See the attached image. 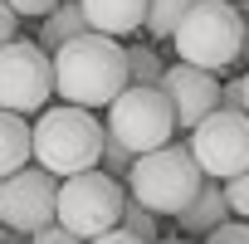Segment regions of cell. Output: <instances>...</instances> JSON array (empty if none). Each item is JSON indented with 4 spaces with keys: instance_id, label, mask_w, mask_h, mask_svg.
Instances as JSON below:
<instances>
[{
    "instance_id": "cell-16",
    "label": "cell",
    "mask_w": 249,
    "mask_h": 244,
    "mask_svg": "<svg viewBox=\"0 0 249 244\" xmlns=\"http://www.w3.org/2000/svg\"><path fill=\"white\" fill-rule=\"evenodd\" d=\"M161 73H166V64H161L157 44H127V83H137V88H157Z\"/></svg>"
},
{
    "instance_id": "cell-13",
    "label": "cell",
    "mask_w": 249,
    "mask_h": 244,
    "mask_svg": "<svg viewBox=\"0 0 249 244\" xmlns=\"http://www.w3.org/2000/svg\"><path fill=\"white\" fill-rule=\"evenodd\" d=\"M35 161V127L20 112H0V181Z\"/></svg>"
},
{
    "instance_id": "cell-28",
    "label": "cell",
    "mask_w": 249,
    "mask_h": 244,
    "mask_svg": "<svg viewBox=\"0 0 249 244\" xmlns=\"http://www.w3.org/2000/svg\"><path fill=\"white\" fill-rule=\"evenodd\" d=\"M244 112H249V73H244Z\"/></svg>"
},
{
    "instance_id": "cell-10",
    "label": "cell",
    "mask_w": 249,
    "mask_h": 244,
    "mask_svg": "<svg viewBox=\"0 0 249 244\" xmlns=\"http://www.w3.org/2000/svg\"><path fill=\"white\" fill-rule=\"evenodd\" d=\"M161 93L171 98L176 132H186V137L220 107V78L205 73V69H191V64H171V69L161 73Z\"/></svg>"
},
{
    "instance_id": "cell-4",
    "label": "cell",
    "mask_w": 249,
    "mask_h": 244,
    "mask_svg": "<svg viewBox=\"0 0 249 244\" xmlns=\"http://www.w3.org/2000/svg\"><path fill=\"white\" fill-rule=\"evenodd\" d=\"M122 181H127V195L137 205H147L152 215H181L205 186V176H200L186 142H166V147L137 157Z\"/></svg>"
},
{
    "instance_id": "cell-5",
    "label": "cell",
    "mask_w": 249,
    "mask_h": 244,
    "mask_svg": "<svg viewBox=\"0 0 249 244\" xmlns=\"http://www.w3.org/2000/svg\"><path fill=\"white\" fill-rule=\"evenodd\" d=\"M103 127L112 142H122L132 157H147L166 142H176V112H171V98L157 88H137L127 83L112 103H107V117H103Z\"/></svg>"
},
{
    "instance_id": "cell-3",
    "label": "cell",
    "mask_w": 249,
    "mask_h": 244,
    "mask_svg": "<svg viewBox=\"0 0 249 244\" xmlns=\"http://www.w3.org/2000/svg\"><path fill=\"white\" fill-rule=\"evenodd\" d=\"M171 49H176L181 64L220 78L234 59H244V15L230 0H196L191 15L171 35Z\"/></svg>"
},
{
    "instance_id": "cell-23",
    "label": "cell",
    "mask_w": 249,
    "mask_h": 244,
    "mask_svg": "<svg viewBox=\"0 0 249 244\" xmlns=\"http://www.w3.org/2000/svg\"><path fill=\"white\" fill-rule=\"evenodd\" d=\"M220 107H230V112H244V78H230V83H220Z\"/></svg>"
},
{
    "instance_id": "cell-12",
    "label": "cell",
    "mask_w": 249,
    "mask_h": 244,
    "mask_svg": "<svg viewBox=\"0 0 249 244\" xmlns=\"http://www.w3.org/2000/svg\"><path fill=\"white\" fill-rule=\"evenodd\" d=\"M225 220H230V205H225V186H220V181H210V176H205L200 195H196V200H191V205L176 215V225H181L191 239H205V234H210V229H220Z\"/></svg>"
},
{
    "instance_id": "cell-2",
    "label": "cell",
    "mask_w": 249,
    "mask_h": 244,
    "mask_svg": "<svg viewBox=\"0 0 249 244\" xmlns=\"http://www.w3.org/2000/svg\"><path fill=\"white\" fill-rule=\"evenodd\" d=\"M103 137H107V127L98 122V112L69 107V103H49L35 117V166H44L59 181L98 171Z\"/></svg>"
},
{
    "instance_id": "cell-20",
    "label": "cell",
    "mask_w": 249,
    "mask_h": 244,
    "mask_svg": "<svg viewBox=\"0 0 249 244\" xmlns=\"http://www.w3.org/2000/svg\"><path fill=\"white\" fill-rule=\"evenodd\" d=\"M200 244H249V225H244V220H225V225L210 229Z\"/></svg>"
},
{
    "instance_id": "cell-14",
    "label": "cell",
    "mask_w": 249,
    "mask_h": 244,
    "mask_svg": "<svg viewBox=\"0 0 249 244\" xmlns=\"http://www.w3.org/2000/svg\"><path fill=\"white\" fill-rule=\"evenodd\" d=\"M78 35H88V20H83V5H78V0H59V5L39 20V49L44 54H59L69 39H78Z\"/></svg>"
},
{
    "instance_id": "cell-8",
    "label": "cell",
    "mask_w": 249,
    "mask_h": 244,
    "mask_svg": "<svg viewBox=\"0 0 249 244\" xmlns=\"http://www.w3.org/2000/svg\"><path fill=\"white\" fill-rule=\"evenodd\" d=\"M200 176L210 181H234L249 171V112H230V107H215L200 127L186 137Z\"/></svg>"
},
{
    "instance_id": "cell-15",
    "label": "cell",
    "mask_w": 249,
    "mask_h": 244,
    "mask_svg": "<svg viewBox=\"0 0 249 244\" xmlns=\"http://www.w3.org/2000/svg\"><path fill=\"white\" fill-rule=\"evenodd\" d=\"M191 5H196V0H147V20H142V30L152 35V44H157V39H171L176 25L191 15Z\"/></svg>"
},
{
    "instance_id": "cell-11",
    "label": "cell",
    "mask_w": 249,
    "mask_h": 244,
    "mask_svg": "<svg viewBox=\"0 0 249 244\" xmlns=\"http://www.w3.org/2000/svg\"><path fill=\"white\" fill-rule=\"evenodd\" d=\"M78 5H83L88 30L107 35V39H127L147 20V0H78Z\"/></svg>"
},
{
    "instance_id": "cell-26",
    "label": "cell",
    "mask_w": 249,
    "mask_h": 244,
    "mask_svg": "<svg viewBox=\"0 0 249 244\" xmlns=\"http://www.w3.org/2000/svg\"><path fill=\"white\" fill-rule=\"evenodd\" d=\"M0 244H25V234H10V229H0Z\"/></svg>"
},
{
    "instance_id": "cell-6",
    "label": "cell",
    "mask_w": 249,
    "mask_h": 244,
    "mask_svg": "<svg viewBox=\"0 0 249 244\" xmlns=\"http://www.w3.org/2000/svg\"><path fill=\"white\" fill-rule=\"evenodd\" d=\"M122 200H127V191H122L117 176L107 171H83V176H69L59 181V205H54V225H64L73 239H98L107 229H117L122 220Z\"/></svg>"
},
{
    "instance_id": "cell-27",
    "label": "cell",
    "mask_w": 249,
    "mask_h": 244,
    "mask_svg": "<svg viewBox=\"0 0 249 244\" xmlns=\"http://www.w3.org/2000/svg\"><path fill=\"white\" fill-rule=\"evenodd\" d=\"M244 59H249V20H244Z\"/></svg>"
},
{
    "instance_id": "cell-21",
    "label": "cell",
    "mask_w": 249,
    "mask_h": 244,
    "mask_svg": "<svg viewBox=\"0 0 249 244\" xmlns=\"http://www.w3.org/2000/svg\"><path fill=\"white\" fill-rule=\"evenodd\" d=\"M5 5H10L20 20H44V15L59 5V0H5Z\"/></svg>"
},
{
    "instance_id": "cell-22",
    "label": "cell",
    "mask_w": 249,
    "mask_h": 244,
    "mask_svg": "<svg viewBox=\"0 0 249 244\" xmlns=\"http://www.w3.org/2000/svg\"><path fill=\"white\" fill-rule=\"evenodd\" d=\"M25 244H83V239H73L64 225H44V229H35Z\"/></svg>"
},
{
    "instance_id": "cell-1",
    "label": "cell",
    "mask_w": 249,
    "mask_h": 244,
    "mask_svg": "<svg viewBox=\"0 0 249 244\" xmlns=\"http://www.w3.org/2000/svg\"><path fill=\"white\" fill-rule=\"evenodd\" d=\"M49 59H54V98H64L69 107L98 112L127 88V44L122 39L88 30Z\"/></svg>"
},
{
    "instance_id": "cell-24",
    "label": "cell",
    "mask_w": 249,
    "mask_h": 244,
    "mask_svg": "<svg viewBox=\"0 0 249 244\" xmlns=\"http://www.w3.org/2000/svg\"><path fill=\"white\" fill-rule=\"evenodd\" d=\"M10 39H20V15L5 5V0H0V49H5Z\"/></svg>"
},
{
    "instance_id": "cell-7",
    "label": "cell",
    "mask_w": 249,
    "mask_h": 244,
    "mask_svg": "<svg viewBox=\"0 0 249 244\" xmlns=\"http://www.w3.org/2000/svg\"><path fill=\"white\" fill-rule=\"evenodd\" d=\"M54 103V59L35 39H10L0 49V112L39 117Z\"/></svg>"
},
{
    "instance_id": "cell-9",
    "label": "cell",
    "mask_w": 249,
    "mask_h": 244,
    "mask_svg": "<svg viewBox=\"0 0 249 244\" xmlns=\"http://www.w3.org/2000/svg\"><path fill=\"white\" fill-rule=\"evenodd\" d=\"M54 205H59V176H49L35 161L0 181V229H10V234L30 239L35 229L54 225Z\"/></svg>"
},
{
    "instance_id": "cell-17",
    "label": "cell",
    "mask_w": 249,
    "mask_h": 244,
    "mask_svg": "<svg viewBox=\"0 0 249 244\" xmlns=\"http://www.w3.org/2000/svg\"><path fill=\"white\" fill-rule=\"evenodd\" d=\"M117 229H127V234H137V239L157 244V215H152L147 205H137L132 195L122 200V220H117Z\"/></svg>"
},
{
    "instance_id": "cell-19",
    "label": "cell",
    "mask_w": 249,
    "mask_h": 244,
    "mask_svg": "<svg viewBox=\"0 0 249 244\" xmlns=\"http://www.w3.org/2000/svg\"><path fill=\"white\" fill-rule=\"evenodd\" d=\"M225 205H230V215H239L249 225V171L234 176V181H225Z\"/></svg>"
},
{
    "instance_id": "cell-29",
    "label": "cell",
    "mask_w": 249,
    "mask_h": 244,
    "mask_svg": "<svg viewBox=\"0 0 249 244\" xmlns=\"http://www.w3.org/2000/svg\"><path fill=\"white\" fill-rule=\"evenodd\" d=\"M161 244H196V239H161Z\"/></svg>"
},
{
    "instance_id": "cell-25",
    "label": "cell",
    "mask_w": 249,
    "mask_h": 244,
    "mask_svg": "<svg viewBox=\"0 0 249 244\" xmlns=\"http://www.w3.org/2000/svg\"><path fill=\"white\" fill-rule=\"evenodd\" d=\"M88 244H147V239H137V234H127V229H107V234H98V239H88Z\"/></svg>"
},
{
    "instance_id": "cell-18",
    "label": "cell",
    "mask_w": 249,
    "mask_h": 244,
    "mask_svg": "<svg viewBox=\"0 0 249 244\" xmlns=\"http://www.w3.org/2000/svg\"><path fill=\"white\" fill-rule=\"evenodd\" d=\"M132 161H137V157H132L127 147H122V142L103 137V157H98V171H107V176H117V181H122V176L132 171Z\"/></svg>"
}]
</instances>
